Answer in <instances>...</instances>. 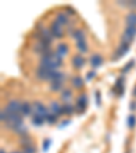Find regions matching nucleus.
<instances>
[{
	"label": "nucleus",
	"instance_id": "obj_1",
	"mask_svg": "<svg viewBox=\"0 0 136 153\" xmlns=\"http://www.w3.org/2000/svg\"><path fill=\"white\" fill-rule=\"evenodd\" d=\"M57 71V68H51V67H44V66H40L35 71V76L37 79L40 81H49L51 79V74Z\"/></svg>",
	"mask_w": 136,
	"mask_h": 153
},
{
	"label": "nucleus",
	"instance_id": "obj_2",
	"mask_svg": "<svg viewBox=\"0 0 136 153\" xmlns=\"http://www.w3.org/2000/svg\"><path fill=\"white\" fill-rule=\"evenodd\" d=\"M136 37V27L135 26H125V30H124V34L121 36V42H129L133 41V38Z\"/></svg>",
	"mask_w": 136,
	"mask_h": 153
},
{
	"label": "nucleus",
	"instance_id": "obj_3",
	"mask_svg": "<svg viewBox=\"0 0 136 153\" xmlns=\"http://www.w3.org/2000/svg\"><path fill=\"white\" fill-rule=\"evenodd\" d=\"M32 105H33V111L35 112V115H40V116H42L44 119L51 114L49 108H46V107H45L41 101H38V100L37 101H34V102H32Z\"/></svg>",
	"mask_w": 136,
	"mask_h": 153
},
{
	"label": "nucleus",
	"instance_id": "obj_4",
	"mask_svg": "<svg viewBox=\"0 0 136 153\" xmlns=\"http://www.w3.org/2000/svg\"><path fill=\"white\" fill-rule=\"evenodd\" d=\"M87 104H89V97L86 94H80L79 97H78V100H76V104H75L76 112H78V114H83L86 107H87Z\"/></svg>",
	"mask_w": 136,
	"mask_h": 153
},
{
	"label": "nucleus",
	"instance_id": "obj_5",
	"mask_svg": "<svg viewBox=\"0 0 136 153\" xmlns=\"http://www.w3.org/2000/svg\"><path fill=\"white\" fill-rule=\"evenodd\" d=\"M6 108L8 109L11 114H22V102L19 101V100H11L8 101V104L6 105Z\"/></svg>",
	"mask_w": 136,
	"mask_h": 153
},
{
	"label": "nucleus",
	"instance_id": "obj_6",
	"mask_svg": "<svg viewBox=\"0 0 136 153\" xmlns=\"http://www.w3.org/2000/svg\"><path fill=\"white\" fill-rule=\"evenodd\" d=\"M49 30H51V33L53 34L54 38H61L64 36L63 26H61L60 23H57L56 21H53V22L51 23V26H49Z\"/></svg>",
	"mask_w": 136,
	"mask_h": 153
},
{
	"label": "nucleus",
	"instance_id": "obj_7",
	"mask_svg": "<svg viewBox=\"0 0 136 153\" xmlns=\"http://www.w3.org/2000/svg\"><path fill=\"white\" fill-rule=\"evenodd\" d=\"M49 111H51V114H54L56 116L65 115V112H64V105H60V102H57V101H52L51 104H49Z\"/></svg>",
	"mask_w": 136,
	"mask_h": 153
},
{
	"label": "nucleus",
	"instance_id": "obj_8",
	"mask_svg": "<svg viewBox=\"0 0 136 153\" xmlns=\"http://www.w3.org/2000/svg\"><path fill=\"white\" fill-rule=\"evenodd\" d=\"M71 64H72V67H75L76 70H80L86 64L85 56H82V55H74L72 59H71Z\"/></svg>",
	"mask_w": 136,
	"mask_h": 153
},
{
	"label": "nucleus",
	"instance_id": "obj_9",
	"mask_svg": "<svg viewBox=\"0 0 136 153\" xmlns=\"http://www.w3.org/2000/svg\"><path fill=\"white\" fill-rule=\"evenodd\" d=\"M128 51H129V44H127V42H121V44L118 45V48L116 49V53L113 55V60L120 59V57L124 56V55L127 53Z\"/></svg>",
	"mask_w": 136,
	"mask_h": 153
},
{
	"label": "nucleus",
	"instance_id": "obj_10",
	"mask_svg": "<svg viewBox=\"0 0 136 153\" xmlns=\"http://www.w3.org/2000/svg\"><path fill=\"white\" fill-rule=\"evenodd\" d=\"M54 21H56L57 23H60L61 26H68V25H70V19H68V15H67V13H64V11H59V13L56 14V18H54Z\"/></svg>",
	"mask_w": 136,
	"mask_h": 153
},
{
	"label": "nucleus",
	"instance_id": "obj_11",
	"mask_svg": "<svg viewBox=\"0 0 136 153\" xmlns=\"http://www.w3.org/2000/svg\"><path fill=\"white\" fill-rule=\"evenodd\" d=\"M102 63H104V59H102V56L99 53L91 55V57H90V64H91L93 68H98V67H101Z\"/></svg>",
	"mask_w": 136,
	"mask_h": 153
},
{
	"label": "nucleus",
	"instance_id": "obj_12",
	"mask_svg": "<svg viewBox=\"0 0 136 153\" xmlns=\"http://www.w3.org/2000/svg\"><path fill=\"white\" fill-rule=\"evenodd\" d=\"M64 86V82L63 81H52V82H49V89L52 90V92H63V88Z\"/></svg>",
	"mask_w": 136,
	"mask_h": 153
},
{
	"label": "nucleus",
	"instance_id": "obj_13",
	"mask_svg": "<svg viewBox=\"0 0 136 153\" xmlns=\"http://www.w3.org/2000/svg\"><path fill=\"white\" fill-rule=\"evenodd\" d=\"M114 93H117V96H123L124 93V76H120L116 83H114Z\"/></svg>",
	"mask_w": 136,
	"mask_h": 153
},
{
	"label": "nucleus",
	"instance_id": "obj_14",
	"mask_svg": "<svg viewBox=\"0 0 136 153\" xmlns=\"http://www.w3.org/2000/svg\"><path fill=\"white\" fill-rule=\"evenodd\" d=\"M33 114H34V111H33V105L29 101H23L22 102V115L23 116H32Z\"/></svg>",
	"mask_w": 136,
	"mask_h": 153
},
{
	"label": "nucleus",
	"instance_id": "obj_15",
	"mask_svg": "<svg viewBox=\"0 0 136 153\" xmlns=\"http://www.w3.org/2000/svg\"><path fill=\"white\" fill-rule=\"evenodd\" d=\"M125 23H127V26H135L136 27V11H129L125 15Z\"/></svg>",
	"mask_w": 136,
	"mask_h": 153
},
{
	"label": "nucleus",
	"instance_id": "obj_16",
	"mask_svg": "<svg viewBox=\"0 0 136 153\" xmlns=\"http://www.w3.org/2000/svg\"><path fill=\"white\" fill-rule=\"evenodd\" d=\"M54 51H56L57 53L60 55L61 57H65L70 49H68V45H67L65 42H60V44H59V45L56 47V49H54Z\"/></svg>",
	"mask_w": 136,
	"mask_h": 153
},
{
	"label": "nucleus",
	"instance_id": "obj_17",
	"mask_svg": "<svg viewBox=\"0 0 136 153\" xmlns=\"http://www.w3.org/2000/svg\"><path fill=\"white\" fill-rule=\"evenodd\" d=\"M60 97L65 104H70V101L72 100V90L71 89H63V92L60 93Z\"/></svg>",
	"mask_w": 136,
	"mask_h": 153
},
{
	"label": "nucleus",
	"instance_id": "obj_18",
	"mask_svg": "<svg viewBox=\"0 0 136 153\" xmlns=\"http://www.w3.org/2000/svg\"><path fill=\"white\" fill-rule=\"evenodd\" d=\"M72 38L75 40L76 42H79V41H86V34H85V32L83 30H80V29H76L75 32L72 33Z\"/></svg>",
	"mask_w": 136,
	"mask_h": 153
},
{
	"label": "nucleus",
	"instance_id": "obj_19",
	"mask_svg": "<svg viewBox=\"0 0 136 153\" xmlns=\"http://www.w3.org/2000/svg\"><path fill=\"white\" fill-rule=\"evenodd\" d=\"M19 143H21V146L22 148H26V146H32L33 145V140L30 135H23V137L19 138Z\"/></svg>",
	"mask_w": 136,
	"mask_h": 153
},
{
	"label": "nucleus",
	"instance_id": "obj_20",
	"mask_svg": "<svg viewBox=\"0 0 136 153\" xmlns=\"http://www.w3.org/2000/svg\"><path fill=\"white\" fill-rule=\"evenodd\" d=\"M76 49H78L82 55H85L86 52L89 51V45H87L86 41H79V42H76Z\"/></svg>",
	"mask_w": 136,
	"mask_h": 153
},
{
	"label": "nucleus",
	"instance_id": "obj_21",
	"mask_svg": "<svg viewBox=\"0 0 136 153\" xmlns=\"http://www.w3.org/2000/svg\"><path fill=\"white\" fill-rule=\"evenodd\" d=\"M71 83H72L74 88H82V86H83V79H82V76H79V75L72 76V78H71Z\"/></svg>",
	"mask_w": 136,
	"mask_h": 153
},
{
	"label": "nucleus",
	"instance_id": "obj_22",
	"mask_svg": "<svg viewBox=\"0 0 136 153\" xmlns=\"http://www.w3.org/2000/svg\"><path fill=\"white\" fill-rule=\"evenodd\" d=\"M45 122V119L42 118V116H40V115H33V118H32V123L34 124V126H42Z\"/></svg>",
	"mask_w": 136,
	"mask_h": 153
},
{
	"label": "nucleus",
	"instance_id": "obj_23",
	"mask_svg": "<svg viewBox=\"0 0 136 153\" xmlns=\"http://www.w3.org/2000/svg\"><path fill=\"white\" fill-rule=\"evenodd\" d=\"M127 124H128V127L129 128H133L136 126V116L133 114H131L127 118Z\"/></svg>",
	"mask_w": 136,
	"mask_h": 153
},
{
	"label": "nucleus",
	"instance_id": "obj_24",
	"mask_svg": "<svg viewBox=\"0 0 136 153\" xmlns=\"http://www.w3.org/2000/svg\"><path fill=\"white\" fill-rule=\"evenodd\" d=\"M75 105H71V104H64V112L65 115H74L75 114Z\"/></svg>",
	"mask_w": 136,
	"mask_h": 153
},
{
	"label": "nucleus",
	"instance_id": "obj_25",
	"mask_svg": "<svg viewBox=\"0 0 136 153\" xmlns=\"http://www.w3.org/2000/svg\"><path fill=\"white\" fill-rule=\"evenodd\" d=\"M45 120H46V123H49V124H54L57 120V116L54 114H49L46 118H45Z\"/></svg>",
	"mask_w": 136,
	"mask_h": 153
},
{
	"label": "nucleus",
	"instance_id": "obj_26",
	"mask_svg": "<svg viewBox=\"0 0 136 153\" xmlns=\"http://www.w3.org/2000/svg\"><path fill=\"white\" fill-rule=\"evenodd\" d=\"M37 152V149H35L34 146H26V148H23V152L22 153H35Z\"/></svg>",
	"mask_w": 136,
	"mask_h": 153
},
{
	"label": "nucleus",
	"instance_id": "obj_27",
	"mask_svg": "<svg viewBox=\"0 0 136 153\" xmlns=\"http://www.w3.org/2000/svg\"><path fill=\"white\" fill-rule=\"evenodd\" d=\"M133 64H135V62H133V60H131L129 63H128L127 66H125V68H124V70H123V73H128V71H129L131 68H132V66H133Z\"/></svg>",
	"mask_w": 136,
	"mask_h": 153
},
{
	"label": "nucleus",
	"instance_id": "obj_28",
	"mask_svg": "<svg viewBox=\"0 0 136 153\" xmlns=\"http://www.w3.org/2000/svg\"><path fill=\"white\" fill-rule=\"evenodd\" d=\"M49 146H51V140H45L44 141V146H42V150H44V152H46Z\"/></svg>",
	"mask_w": 136,
	"mask_h": 153
},
{
	"label": "nucleus",
	"instance_id": "obj_29",
	"mask_svg": "<svg viewBox=\"0 0 136 153\" xmlns=\"http://www.w3.org/2000/svg\"><path fill=\"white\" fill-rule=\"evenodd\" d=\"M65 10H67V15H75V10L72 8V7H70V6H67L65 7Z\"/></svg>",
	"mask_w": 136,
	"mask_h": 153
},
{
	"label": "nucleus",
	"instance_id": "obj_30",
	"mask_svg": "<svg viewBox=\"0 0 136 153\" xmlns=\"http://www.w3.org/2000/svg\"><path fill=\"white\" fill-rule=\"evenodd\" d=\"M94 76H95V71L91 70V71H89V73H87V75H86V79H87V81H91Z\"/></svg>",
	"mask_w": 136,
	"mask_h": 153
},
{
	"label": "nucleus",
	"instance_id": "obj_31",
	"mask_svg": "<svg viewBox=\"0 0 136 153\" xmlns=\"http://www.w3.org/2000/svg\"><path fill=\"white\" fill-rule=\"evenodd\" d=\"M95 102H97V105L101 104V96H99V92H95Z\"/></svg>",
	"mask_w": 136,
	"mask_h": 153
},
{
	"label": "nucleus",
	"instance_id": "obj_32",
	"mask_svg": "<svg viewBox=\"0 0 136 153\" xmlns=\"http://www.w3.org/2000/svg\"><path fill=\"white\" fill-rule=\"evenodd\" d=\"M68 124H70V120L65 119V120H63V123L61 124H59V128H63V127H65V126H68Z\"/></svg>",
	"mask_w": 136,
	"mask_h": 153
},
{
	"label": "nucleus",
	"instance_id": "obj_33",
	"mask_svg": "<svg viewBox=\"0 0 136 153\" xmlns=\"http://www.w3.org/2000/svg\"><path fill=\"white\" fill-rule=\"evenodd\" d=\"M129 109H131V111H136V100L131 101V104H129Z\"/></svg>",
	"mask_w": 136,
	"mask_h": 153
},
{
	"label": "nucleus",
	"instance_id": "obj_34",
	"mask_svg": "<svg viewBox=\"0 0 136 153\" xmlns=\"http://www.w3.org/2000/svg\"><path fill=\"white\" fill-rule=\"evenodd\" d=\"M127 7H131V8H136V1H127Z\"/></svg>",
	"mask_w": 136,
	"mask_h": 153
},
{
	"label": "nucleus",
	"instance_id": "obj_35",
	"mask_svg": "<svg viewBox=\"0 0 136 153\" xmlns=\"http://www.w3.org/2000/svg\"><path fill=\"white\" fill-rule=\"evenodd\" d=\"M0 153H7V152H6L4 149H1V150H0Z\"/></svg>",
	"mask_w": 136,
	"mask_h": 153
},
{
	"label": "nucleus",
	"instance_id": "obj_36",
	"mask_svg": "<svg viewBox=\"0 0 136 153\" xmlns=\"http://www.w3.org/2000/svg\"><path fill=\"white\" fill-rule=\"evenodd\" d=\"M133 94L136 96V86H135V90H133Z\"/></svg>",
	"mask_w": 136,
	"mask_h": 153
},
{
	"label": "nucleus",
	"instance_id": "obj_37",
	"mask_svg": "<svg viewBox=\"0 0 136 153\" xmlns=\"http://www.w3.org/2000/svg\"><path fill=\"white\" fill-rule=\"evenodd\" d=\"M12 153H21V152H12Z\"/></svg>",
	"mask_w": 136,
	"mask_h": 153
}]
</instances>
